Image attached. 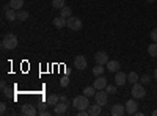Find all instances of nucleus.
<instances>
[{
	"instance_id": "e433bc0d",
	"label": "nucleus",
	"mask_w": 157,
	"mask_h": 116,
	"mask_svg": "<svg viewBox=\"0 0 157 116\" xmlns=\"http://www.w3.org/2000/svg\"><path fill=\"white\" fill-rule=\"evenodd\" d=\"M154 79H155V80H157V68H155V69H154Z\"/></svg>"
},
{
	"instance_id": "b1692460",
	"label": "nucleus",
	"mask_w": 157,
	"mask_h": 116,
	"mask_svg": "<svg viewBox=\"0 0 157 116\" xmlns=\"http://www.w3.org/2000/svg\"><path fill=\"white\" fill-rule=\"evenodd\" d=\"M93 74L98 77V75H102L104 74V64H96L93 68Z\"/></svg>"
},
{
	"instance_id": "393cba45",
	"label": "nucleus",
	"mask_w": 157,
	"mask_h": 116,
	"mask_svg": "<svg viewBox=\"0 0 157 116\" xmlns=\"http://www.w3.org/2000/svg\"><path fill=\"white\" fill-rule=\"evenodd\" d=\"M17 19L22 21V22H24V21H27V19H29V13H27V11H24V9H19V11H17Z\"/></svg>"
},
{
	"instance_id": "2eb2a0df",
	"label": "nucleus",
	"mask_w": 157,
	"mask_h": 116,
	"mask_svg": "<svg viewBox=\"0 0 157 116\" xmlns=\"http://www.w3.org/2000/svg\"><path fill=\"white\" fill-rule=\"evenodd\" d=\"M54 27L55 28H63V27H66V17H63V16H58L54 19Z\"/></svg>"
},
{
	"instance_id": "2f4dec72",
	"label": "nucleus",
	"mask_w": 157,
	"mask_h": 116,
	"mask_svg": "<svg viewBox=\"0 0 157 116\" xmlns=\"http://www.w3.org/2000/svg\"><path fill=\"white\" fill-rule=\"evenodd\" d=\"M38 114L39 116H50V111L46 108V110H41V111H38Z\"/></svg>"
},
{
	"instance_id": "a878e982",
	"label": "nucleus",
	"mask_w": 157,
	"mask_h": 116,
	"mask_svg": "<svg viewBox=\"0 0 157 116\" xmlns=\"http://www.w3.org/2000/svg\"><path fill=\"white\" fill-rule=\"evenodd\" d=\"M52 6H54L55 9H61L66 5H64V0H52Z\"/></svg>"
},
{
	"instance_id": "f704fd0d",
	"label": "nucleus",
	"mask_w": 157,
	"mask_h": 116,
	"mask_svg": "<svg viewBox=\"0 0 157 116\" xmlns=\"http://www.w3.org/2000/svg\"><path fill=\"white\" fill-rule=\"evenodd\" d=\"M0 88H2V89H5V88H6V82H5V80L0 82Z\"/></svg>"
},
{
	"instance_id": "6ab92c4d",
	"label": "nucleus",
	"mask_w": 157,
	"mask_h": 116,
	"mask_svg": "<svg viewBox=\"0 0 157 116\" xmlns=\"http://www.w3.org/2000/svg\"><path fill=\"white\" fill-rule=\"evenodd\" d=\"M10 8H13V9H16V11H19V9H22V5H24V0H10Z\"/></svg>"
},
{
	"instance_id": "f8f14e48",
	"label": "nucleus",
	"mask_w": 157,
	"mask_h": 116,
	"mask_svg": "<svg viewBox=\"0 0 157 116\" xmlns=\"http://www.w3.org/2000/svg\"><path fill=\"white\" fill-rule=\"evenodd\" d=\"M94 61H96V64H107L109 55L104 52V50H99V52L94 54Z\"/></svg>"
},
{
	"instance_id": "4c0bfd02",
	"label": "nucleus",
	"mask_w": 157,
	"mask_h": 116,
	"mask_svg": "<svg viewBox=\"0 0 157 116\" xmlns=\"http://www.w3.org/2000/svg\"><path fill=\"white\" fill-rule=\"evenodd\" d=\"M146 2H148V3H154V2H155V0H146Z\"/></svg>"
},
{
	"instance_id": "ddd939ff",
	"label": "nucleus",
	"mask_w": 157,
	"mask_h": 116,
	"mask_svg": "<svg viewBox=\"0 0 157 116\" xmlns=\"http://www.w3.org/2000/svg\"><path fill=\"white\" fill-rule=\"evenodd\" d=\"M107 85H109V83H107V79H105L104 75H98L96 80H94V83H93V86H94L96 89H105Z\"/></svg>"
},
{
	"instance_id": "c756f323",
	"label": "nucleus",
	"mask_w": 157,
	"mask_h": 116,
	"mask_svg": "<svg viewBox=\"0 0 157 116\" xmlns=\"http://www.w3.org/2000/svg\"><path fill=\"white\" fill-rule=\"evenodd\" d=\"M149 36H151V39H152V43H157V28H154V30H151V33H149Z\"/></svg>"
},
{
	"instance_id": "7c9ffc66",
	"label": "nucleus",
	"mask_w": 157,
	"mask_h": 116,
	"mask_svg": "<svg viewBox=\"0 0 157 116\" xmlns=\"http://www.w3.org/2000/svg\"><path fill=\"white\" fill-rule=\"evenodd\" d=\"M2 93H3V97H10V96H11V89L6 86L5 89H2Z\"/></svg>"
},
{
	"instance_id": "39448f33",
	"label": "nucleus",
	"mask_w": 157,
	"mask_h": 116,
	"mask_svg": "<svg viewBox=\"0 0 157 116\" xmlns=\"http://www.w3.org/2000/svg\"><path fill=\"white\" fill-rule=\"evenodd\" d=\"M94 99L96 102L102 107V105H107V102H109V93L107 91H104V89H98L96 94H94Z\"/></svg>"
},
{
	"instance_id": "5701e85b",
	"label": "nucleus",
	"mask_w": 157,
	"mask_h": 116,
	"mask_svg": "<svg viewBox=\"0 0 157 116\" xmlns=\"http://www.w3.org/2000/svg\"><path fill=\"white\" fill-rule=\"evenodd\" d=\"M148 54H149L151 57H157V43L149 44V47H148Z\"/></svg>"
},
{
	"instance_id": "c85d7f7f",
	"label": "nucleus",
	"mask_w": 157,
	"mask_h": 116,
	"mask_svg": "<svg viewBox=\"0 0 157 116\" xmlns=\"http://www.w3.org/2000/svg\"><path fill=\"white\" fill-rule=\"evenodd\" d=\"M140 80H141L143 85H149L151 83V77L149 75H143V77H140Z\"/></svg>"
},
{
	"instance_id": "423d86ee",
	"label": "nucleus",
	"mask_w": 157,
	"mask_h": 116,
	"mask_svg": "<svg viewBox=\"0 0 157 116\" xmlns=\"http://www.w3.org/2000/svg\"><path fill=\"white\" fill-rule=\"evenodd\" d=\"M21 113H22L24 116H35V114H38V110H36V107L32 105V104H24L22 108H21Z\"/></svg>"
},
{
	"instance_id": "cd10ccee",
	"label": "nucleus",
	"mask_w": 157,
	"mask_h": 116,
	"mask_svg": "<svg viewBox=\"0 0 157 116\" xmlns=\"http://www.w3.org/2000/svg\"><path fill=\"white\" fill-rule=\"evenodd\" d=\"M116 86H118L116 83H115V85H107V86H105V91H107L109 94H116Z\"/></svg>"
},
{
	"instance_id": "9d476101",
	"label": "nucleus",
	"mask_w": 157,
	"mask_h": 116,
	"mask_svg": "<svg viewBox=\"0 0 157 116\" xmlns=\"http://www.w3.org/2000/svg\"><path fill=\"white\" fill-rule=\"evenodd\" d=\"M68 105H69V102L60 100L58 104L54 107V113H55V114H64V113L68 111Z\"/></svg>"
},
{
	"instance_id": "72a5a7b5",
	"label": "nucleus",
	"mask_w": 157,
	"mask_h": 116,
	"mask_svg": "<svg viewBox=\"0 0 157 116\" xmlns=\"http://www.w3.org/2000/svg\"><path fill=\"white\" fill-rule=\"evenodd\" d=\"M5 111H6V104H5V102H2V104H0V113L5 114Z\"/></svg>"
},
{
	"instance_id": "58836bf2",
	"label": "nucleus",
	"mask_w": 157,
	"mask_h": 116,
	"mask_svg": "<svg viewBox=\"0 0 157 116\" xmlns=\"http://www.w3.org/2000/svg\"><path fill=\"white\" fill-rule=\"evenodd\" d=\"M152 116H157V110H154V111H152Z\"/></svg>"
},
{
	"instance_id": "0eeeda50",
	"label": "nucleus",
	"mask_w": 157,
	"mask_h": 116,
	"mask_svg": "<svg viewBox=\"0 0 157 116\" xmlns=\"http://www.w3.org/2000/svg\"><path fill=\"white\" fill-rule=\"evenodd\" d=\"M126 114H135L137 113V108H138V104H137V100L135 99H130L126 102Z\"/></svg>"
},
{
	"instance_id": "4468645a",
	"label": "nucleus",
	"mask_w": 157,
	"mask_h": 116,
	"mask_svg": "<svg viewBox=\"0 0 157 116\" xmlns=\"http://www.w3.org/2000/svg\"><path fill=\"white\" fill-rule=\"evenodd\" d=\"M105 68H107L109 72H118V71H120V68H121V64L118 63L116 60H109L107 64H105Z\"/></svg>"
},
{
	"instance_id": "a211bd4d",
	"label": "nucleus",
	"mask_w": 157,
	"mask_h": 116,
	"mask_svg": "<svg viewBox=\"0 0 157 116\" xmlns=\"http://www.w3.org/2000/svg\"><path fill=\"white\" fill-rule=\"evenodd\" d=\"M46 102H47V105H52V107H55L58 102H60V96H57V94H50L47 99H46Z\"/></svg>"
},
{
	"instance_id": "f3484780",
	"label": "nucleus",
	"mask_w": 157,
	"mask_h": 116,
	"mask_svg": "<svg viewBox=\"0 0 157 116\" xmlns=\"http://www.w3.org/2000/svg\"><path fill=\"white\" fill-rule=\"evenodd\" d=\"M88 111H90V116H98V114H101L102 110H101V105L96 102L94 105H90L88 107Z\"/></svg>"
},
{
	"instance_id": "dca6fc26",
	"label": "nucleus",
	"mask_w": 157,
	"mask_h": 116,
	"mask_svg": "<svg viewBox=\"0 0 157 116\" xmlns=\"http://www.w3.org/2000/svg\"><path fill=\"white\" fill-rule=\"evenodd\" d=\"M5 17H6V21H10V22L16 21V19H17V13H16V9L8 8V9L5 11Z\"/></svg>"
},
{
	"instance_id": "473e14b6",
	"label": "nucleus",
	"mask_w": 157,
	"mask_h": 116,
	"mask_svg": "<svg viewBox=\"0 0 157 116\" xmlns=\"http://www.w3.org/2000/svg\"><path fill=\"white\" fill-rule=\"evenodd\" d=\"M77 114H78V116H88V114H90V111H88V110H78V111H77Z\"/></svg>"
},
{
	"instance_id": "4be33fe9",
	"label": "nucleus",
	"mask_w": 157,
	"mask_h": 116,
	"mask_svg": "<svg viewBox=\"0 0 157 116\" xmlns=\"http://www.w3.org/2000/svg\"><path fill=\"white\" fill-rule=\"evenodd\" d=\"M60 16H63V17H71L72 16V9L69 8V6H63L61 9H60Z\"/></svg>"
},
{
	"instance_id": "9b49d317",
	"label": "nucleus",
	"mask_w": 157,
	"mask_h": 116,
	"mask_svg": "<svg viewBox=\"0 0 157 116\" xmlns=\"http://www.w3.org/2000/svg\"><path fill=\"white\" fill-rule=\"evenodd\" d=\"M74 68L78 69V71L85 69V68H86V58H85L83 55H77V57L74 58Z\"/></svg>"
},
{
	"instance_id": "20e7f679",
	"label": "nucleus",
	"mask_w": 157,
	"mask_h": 116,
	"mask_svg": "<svg viewBox=\"0 0 157 116\" xmlns=\"http://www.w3.org/2000/svg\"><path fill=\"white\" fill-rule=\"evenodd\" d=\"M132 96H134V99H141V97H145V94H146V91H145V86H143L141 83H134V86H132Z\"/></svg>"
},
{
	"instance_id": "412c9836",
	"label": "nucleus",
	"mask_w": 157,
	"mask_h": 116,
	"mask_svg": "<svg viewBox=\"0 0 157 116\" xmlns=\"http://www.w3.org/2000/svg\"><path fill=\"white\" fill-rule=\"evenodd\" d=\"M96 91H98V89H96L94 86H86V88L83 89V94H85L86 97H94Z\"/></svg>"
},
{
	"instance_id": "f03ea898",
	"label": "nucleus",
	"mask_w": 157,
	"mask_h": 116,
	"mask_svg": "<svg viewBox=\"0 0 157 116\" xmlns=\"http://www.w3.org/2000/svg\"><path fill=\"white\" fill-rule=\"evenodd\" d=\"M88 99L90 97H86L85 94L83 96H75L74 100H72V107H75L77 110H88V107L91 105Z\"/></svg>"
},
{
	"instance_id": "bb28decb",
	"label": "nucleus",
	"mask_w": 157,
	"mask_h": 116,
	"mask_svg": "<svg viewBox=\"0 0 157 116\" xmlns=\"http://www.w3.org/2000/svg\"><path fill=\"white\" fill-rule=\"evenodd\" d=\"M68 85H69V77L68 75H63L61 79H60V86L61 88H66Z\"/></svg>"
},
{
	"instance_id": "aec40b11",
	"label": "nucleus",
	"mask_w": 157,
	"mask_h": 116,
	"mask_svg": "<svg viewBox=\"0 0 157 116\" xmlns=\"http://www.w3.org/2000/svg\"><path fill=\"white\" fill-rule=\"evenodd\" d=\"M138 80H140V75H138L135 71H132V72H129V74H127V82H129V83H132V85H134V83H137Z\"/></svg>"
},
{
	"instance_id": "1a4fd4ad",
	"label": "nucleus",
	"mask_w": 157,
	"mask_h": 116,
	"mask_svg": "<svg viewBox=\"0 0 157 116\" xmlns=\"http://www.w3.org/2000/svg\"><path fill=\"white\" fill-rule=\"evenodd\" d=\"M110 114L112 116H123V114H126V107L123 104H115L110 108Z\"/></svg>"
},
{
	"instance_id": "f257e3e1",
	"label": "nucleus",
	"mask_w": 157,
	"mask_h": 116,
	"mask_svg": "<svg viewBox=\"0 0 157 116\" xmlns=\"http://www.w3.org/2000/svg\"><path fill=\"white\" fill-rule=\"evenodd\" d=\"M2 47L5 50H13V49H16L17 47V36L14 33H8L5 38H3V41H2Z\"/></svg>"
},
{
	"instance_id": "c9c22d12",
	"label": "nucleus",
	"mask_w": 157,
	"mask_h": 116,
	"mask_svg": "<svg viewBox=\"0 0 157 116\" xmlns=\"http://www.w3.org/2000/svg\"><path fill=\"white\" fill-rule=\"evenodd\" d=\"M60 100H64V102H69L68 97H64V96H60Z\"/></svg>"
},
{
	"instance_id": "7ed1b4c3",
	"label": "nucleus",
	"mask_w": 157,
	"mask_h": 116,
	"mask_svg": "<svg viewBox=\"0 0 157 116\" xmlns=\"http://www.w3.org/2000/svg\"><path fill=\"white\" fill-rule=\"evenodd\" d=\"M66 27L69 30H72V32H78V30H82L83 22L78 19V17H75V16H71V17L66 19Z\"/></svg>"
},
{
	"instance_id": "6e6552de",
	"label": "nucleus",
	"mask_w": 157,
	"mask_h": 116,
	"mask_svg": "<svg viewBox=\"0 0 157 116\" xmlns=\"http://www.w3.org/2000/svg\"><path fill=\"white\" fill-rule=\"evenodd\" d=\"M115 83L118 86H124L127 83V74H124L123 71H118L115 72Z\"/></svg>"
}]
</instances>
